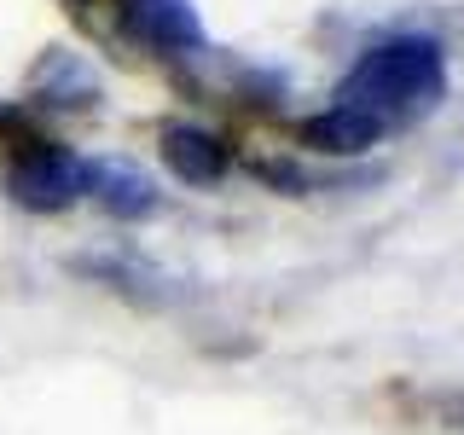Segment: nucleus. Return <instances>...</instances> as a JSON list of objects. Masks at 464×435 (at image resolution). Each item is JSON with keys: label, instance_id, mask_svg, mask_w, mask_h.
I'll list each match as a JSON object with an SVG mask.
<instances>
[{"label": "nucleus", "instance_id": "obj_5", "mask_svg": "<svg viewBox=\"0 0 464 435\" xmlns=\"http://www.w3.org/2000/svg\"><path fill=\"white\" fill-rule=\"evenodd\" d=\"M87 192L122 221H140V215L157 209V186L134 163H87Z\"/></svg>", "mask_w": 464, "mask_h": 435}, {"label": "nucleus", "instance_id": "obj_3", "mask_svg": "<svg viewBox=\"0 0 464 435\" xmlns=\"http://www.w3.org/2000/svg\"><path fill=\"white\" fill-rule=\"evenodd\" d=\"M122 24H128L134 41H145V47H157V53H180V47H198L203 41V24H198L192 0H128Z\"/></svg>", "mask_w": 464, "mask_h": 435}, {"label": "nucleus", "instance_id": "obj_6", "mask_svg": "<svg viewBox=\"0 0 464 435\" xmlns=\"http://www.w3.org/2000/svg\"><path fill=\"white\" fill-rule=\"evenodd\" d=\"M163 163L180 174V180L209 186V180L227 174V145L215 134H203V128H169L163 134Z\"/></svg>", "mask_w": 464, "mask_h": 435}, {"label": "nucleus", "instance_id": "obj_2", "mask_svg": "<svg viewBox=\"0 0 464 435\" xmlns=\"http://www.w3.org/2000/svg\"><path fill=\"white\" fill-rule=\"evenodd\" d=\"M6 192L24 209H64V203H76V192H87V163L41 140L35 151H18L6 163Z\"/></svg>", "mask_w": 464, "mask_h": 435}, {"label": "nucleus", "instance_id": "obj_1", "mask_svg": "<svg viewBox=\"0 0 464 435\" xmlns=\"http://www.w3.org/2000/svg\"><path fill=\"white\" fill-rule=\"evenodd\" d=\"M447 93V64L435 41L401 35V41H377L372 53H360V64L343 76L337 87V105L348 111H366L372 122L401 128L412 116L435 111V99Z\"/></svg>", "mask_w": 464, "mask_h": 435}, {"label": "nucleus", "instance_id": "obj_4", "mask_svg": "<svg viewBox=\"0 0 464 435\" xmlns=\"http://www.w3.org/2000/svg\"><path fill=\"white\" fill-rule=\"evenodd\" d=\"M389 128L372 122L366 111H348V105H331L302 122V145H314V151H331V157H354V151H372L377 140H383Z\"/></svg>", "mask_w": 464, "mask_h": 435}]
</instances>
